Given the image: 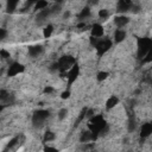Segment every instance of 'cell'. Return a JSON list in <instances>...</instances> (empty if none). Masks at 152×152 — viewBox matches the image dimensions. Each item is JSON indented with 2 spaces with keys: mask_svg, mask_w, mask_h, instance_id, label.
I'll return each instance as SVG.
<instances>
[{
  "mask_svg": "<svg viewBox=\"0 0 152 152\" xmlns=\"http://www.w3.org/2000/svg\"><path fill=\"white\" fill-rule=\"evenodd\" d=\"M50 116V112L46 110V109H39V110H36L32 115V124L38 127L40 126Z\"/></svg>",
  "mask_w": 152,
  "mask_h": 152,
  "instance_id": "cell-1",
  "label": "cell"
},
{
  "mask_svg": "<svg viewBox=\"0 0 152 152\" xmlns=\"http://www.w3.org/2000/svg\"><path fill=\"white\" fill-rule=\"evenodd\" d=\"M151 39L150 38H140L138 42V56L142 58L151 50Z\"/></svg>",
  "mask_w": 152,
  "mask_h": 152,
  "instance_id": "cell-2",
  "label": "cell"
},
{
  "mask_svg": "<svg viewBox=\"0 0 152 152\" xmlns=\"http://www.w3.org/2000/svg\"><path fill=\"white\" fill-rule=\"evenodd\" d=\"M95 48H96V51H97V55L99 56H102L104 52H107L110 48H112V42L109 39H104V38H99L96 44H95Z\"/></svg>",
  "mask_w": 152,
  "mask_h": 152,
  "instance_id": "cell-3",
  "label": "cell"
},
{
  "mask_svg": "<svg viewBox=\"0 0 152 152\" xmlns=\"http://www.w3.org/2000/svg\"><path fill=\"white\" fill-rule=\"evenodd\" d=\"M24 70H25V68H24L23 64L18 63V62H14V63H12V64L8 66L7 76H11V77H12V76H17V75L21 74Z\"/></svg>",
  "mask_w": 152,
  "mask_h": 152,
  "instance_id": "cell-4",
  "label": "cell"
},
{
  "mask_svg": "<svg viewBox=\"0 0 152 152\" xmlns=\"http://www.w3.org/2000/svg\"><path fill=\"white\" fill-rule=\"evenodd\" d=\"M78 72H80V66L77 64H72L71 68L69 69V72H68V82L69 84L74 83L78 76Z\"/></svg>",
  "mask_w": 152,
  "mask_h": 152,
  "instance_id": "cell-5",
  "label": "cell"
},
{
  "mask_svg": "<svg viewBox=\"0 0 152 152\" xmlns=\"http://www.w3.org/2000/svg\"><path fill=\"white\" fill-rule=\"evenodd\" d=\"M90 33H91V37H95V38H102L103 34H104V28L101 24H95L91 26V30H90Z\"/></svg>",
  "mask_w": 152,
  "mask_h": 152,
  "instance_id": "cell-6",
  "label": "cell"
},
{
  "mask_svg": "<svg viewBox=\"0 0 152 152\" xmlns=\"http://www.w3.org/2000/svg\"><path fill=\"white\" fill-rule=\"evenodd\" d=\"M151 133H152V124H150V122L142 124L141 129H140V137H141L142 139H145V138L150 137Z\"/></svg>",
  "mask_w": 152,
  "mask_h": 152,
  "instance_id": "cell-7",
  "label": "cell"
},
{
  "mask_svg": "<svg viewBox=\"0 0 152 152\" xmlns=\"http://www.w3.org/2000/svg\"><path fill=\"white\" fill-rule=\"evenodd\" d=\"M114 23H115V25H116L119 28H121V27L126 26V25L129 23V18L126 17V15H124V14H121V15H118V17L114 18Z\"/></svg>",
  "mask_w": 152,
  "mask_h": 152,
  "instance_id": "cell-8",
  "label": "cell"
},
{
  "mask_svg": "<svg viewBox=\"0 0 152 152\" xmlns=\"http://www.w3.org/2000/svg\"><path fill=\"white\" fill-rule=\"evenodd\" d=\"M126 38V31L122 30V28H118L115 32H114V42L115 43H121L124 42Z\"/></svg>",
  "mask_w": 152,
  "mask_h": 152,
  "instance_id": "cell-9",
  "label": "cell"
},
{
  "mask_svg": "<svg viewBox=\"0 0 152 152\" xmlns=\"http://www.w3.org/2000/svg\"><path fill=\"white\" fill-rule=\"evenodd\" d=\"M49 15H51V11H50V8H44V10H40V11H38V13H37V20L38 21H43V20H45V19H48V17Z\"/></svg>",
  "mask_w": 152,
  "mask_h": 152,
  "instance_id": "cell-10",
  "label": "cell"
},
{
  "mask_svg": "<svg viewBox=\"0 0 152 152\" xmlns=\"http://www.w3.org/2000/svg\"><path fill=\"white\" fill-rule=\"evenodd\" d=\"M43 51V46L42 45H32L28 46V55L31 57H37L38 55H40Z\"/></svg>",
  "mask_w": 152,
  "mask_h": 152,
  "instance_id": "cell-11",
  "label": "cell"
},
{
  "mask_svg": "<svg viewBox=\"0 0 152 152\" xmlns=\"http://www.w3.org/2000/svg\"><path fill=\"white\" fill-rule=\"evenodd\" d=\"M118 103H119V99H118L115 95H112V96H109V97L107 99V101H106V108H107V109H112V108H114Z\"/></svg>",
  "mask_w": 152,
  "mask_h": 152,
  "instance_id": "cell-12",
  "label": "cell"
},
{
  "mask_svg": "<svg viewBox=\"0 0 152 152\" xmlns=\"http://www.w3.org/2000/svg\"><path fill=\"white\" fill-rule=\"evenodd\" d=\"M90 140H93V133L90 131H86V132H82L81 133V137H80V141L81 142H89Z\"/></svg>",
  "mask_w": 152,
  "mask_h": 152,
  "instance_id": "cell-13",
  "label": "cell"
},
{
  "mask_svg": "<svg viewBox=\"0 0 152 152\" xmlns=\"http://www.w3.org/2000/svg\"><path fill=\"white\" fill-rule=\"evenodd\" d=\"M129 6H131V5L126 4L125 0H119V4H118V11L121 12V13L124 14L125 12H128V11H129Z\"/></svg>",
  "mask_w": 152,
  "mask_h": 152,
  "instance_id": "cell-14",
  "label": "cell"
},
{
  "mask_svg": "<svg viewBox=\"0 0 152 152\" xmlns=\"http://www.w3.org/2000/svg\"><path fill=\"white\" fill-rule=\"evenodd\" d=\"M18 1L19 0H7V6H6V10L8 13H13L17 8V5H18Z\"/></svg>",
  "mask_w": 152,
  "mask_h": 152,
  "instance_id": "cell-15",
  "label": "cell"
},
{
  "mask_svg": "<svg viewBox=\"0 0 152 152\" xmlns=\"http://www.w3.org/2000/svg\"><path fill=\"white\" fill-rule=\"evenodd\" d=\"M48 7V1L46 0H37L34 6H33V10L34 11H40V10H44Z\"/></svg>",
  "mask_w": 152,
  "mask_h": 152,
  "instance_id": "cell-16",
  "label": "cell"
},
{
  "mask_svg": "<svg viewBox=\"0 0 152 152\" xmlns=\"http://www.w3.org/2000/svg\"><path fill=\"white\" fill-rule=\"evenodd\" d=\"M52 32H53V26L51 24H48L43 28V36H44V38H50L51 34H52Z\"/></svg>",
  "mask_w": 152,
  "mask_h": 152,
  "instance_id": "cell-17",
  "label": "cell"
},
{
  "mask_svg": "<svg viewBox=\"0 0 152 152\" xmlns=\"http://www.w3.org/2000/svg\"><path fill=\"white\" fill-rule=\"evenodd\" d=\"M56 139V134L53 132H45L44 133V137H43V141L44 142H50V141H53Z\"/></svg>",
  "mask_w": 152,
  "mask_h": 152,
  "instance_id": "cell-18",
  "label": "cell"
},
{
  "mask_svg": "<svg viewBox=\"0 0 152 152\" xmlns=\"http://www.w3.org/2000/svg\"><path fill=\"white\" fill-rule=\"evenodd\" d=\"M68 109L66 108H61L59 110H58V113H57V118H58V120H61V121H63L64 119H66V116H68Z\"/></svg>",
  "mask_w": 152,
  "mask_h": 152,
  "instance_id": "cell-19",
  "label": "cell"
},
{
  "mask_svg": "<svg viewBox=\"0 0 152 152\" xmlns=\"http://www.w3.org/2000/svg\"><path fill=\"white\" fill-rule=\"evenodd\" d=\"M90 15V7H84L82 11H81V13L78 14V18L80 19H86V18H88Z\"/></svg>",
  "mask_w": 152,
  "mask_h": 152,
  "instance_id": "cell-20",
  "label": "cell"
},
{
  "mask_svg": "<svg viewBox=\"0 0 152 152\" xmlns=\"http://www.w3.org/2000/svg\"><path fill=\"white\" fill-rule=\"evenodd\" d=\"M108 72L107 71H100V72H97V75H96V80L99 81V82H102V81H104L107 77H108Z\"/></svg>",
  "mask_w": 152,
  "mask_h": 152,
  "instance_id": "cell-21",
  "label": "cell"
},
{
  "mask_svg": "<svg viewBox=\"0 0 152 152\" xmlns=\"http://www.w3.org/2000/svg\"><path fill=\"white\" fill-rule=\"evenodd\" d=\"M108 15H109L108 10L102 8V10H100V11H99V17H100L101 19H107V18H108Z\"/></svg>",
  "mask_w": 152,
  "mask_h": 152,
  "instance_id": "cell-22",
  "label": "cell"
},
{
  "mask_svg": "<svg viewBox=\"0 0 152 152\" xmlns=\"http://www.w3.org/2000/svg\"><path fill=\"white\" fill-rule=\"evenodd\" d=\"M70 97V90H64L62 94H61V99H63V100H66V99H69Z\"/></svg>",
  "mask_w": 152,
  "mask_h": 152,
  "instance_id": "cell-23",
  "label": "cell"
},
{
  "mask_svg": "<svg viewBox=\"0 0 152 152\" xmlns=\"http://www.w3.org/2000/svg\"><path fill=\"white\" fill-rule=\"evenodd\" d=\"M18 140H19L18 138H13V139L11 140V142H8V145H7V147H6V148H12V147L18 142Z\"/></svg>",
  "mask_w": 152,
  "mask_h": 152,
  "instance_id": "cell-24",
  "label": "cell"
},
{
  "mask_svg": "<svg viewBox=\"0 0 152 152\" xmlns=\"http://www.w3.org/2000/svg\"><path fill=\"white\" fill-rule=\"evenodd\" d=\"M53 87H51V86H46L45 88H44V94H51V93H53Z\"/></svg>",
  "mask_w": 152,
  "mask_h": 152,
  "instance_id": "cell-25",
  "label": "cell"
},
{
  "mask_svg": "<svg viewBox=\"0 0 152 152\" xmlns=\"http://www.w3.org/2000/svg\"><path fill=\"white\" fill-rule=\"evenodd\" d=\"M7 36V31L5 28H0V40H2L4 38H6Z\"/></svg>",
  "mask_w": 152,
  "mask_h": 152,
  "instance_id": "cell-26",
  "label": "cell"
},
{
  "mask_svg": "<svg viewBox=\"0 0 152 152\" xmlns=\"http://www.w3.org/2000/svg\"><path fill=\"white\" fill-rule=\"evenodd\" d=\"M135 129V122L134 121H129V125H128V131L129 132H133Z\"/></svg>",
  "mask_w": 152,
  "mask_h": 152,
  "instance_id": "cell-27",
  "label": "cell"
},
{
  "mask_svg": "<svg viewBox=\"0 0 152 152\" xmlns=\"http://www.w3.org/2000/svg\"><path fill=\"white\" fill-rule=\"evenodd\" d=\"M0 56H2L4 58H7V57H10V52H7L6 50H1L0 51Z\"/></svg>",
  "mask_w": 152,
  "mask_h": 152,
  "instance_id": "cell-28",
  "label": "cell"
},
{
  "mask_svg": "<svg viewBox=\"0 0 152 152\" xmlns=\"http://www.w3.org/2000/svg\"><path fill=\"white\" fill-rule=\"evenodd\" d=\"M69 17H70V11H65L63 13V18L64 19H69Z\"/></svg>",
  "mask_w": 152,
  "mask_h": 152,
  "instance_id": "cell-29",
  "label": "cell"
},
{
  "mask_svg": "<svg viewBox=\"0 0 152 152\" xmlns=\"http://www.w3.org/2000/svg\"><path fill=\"white\" fill-rule=\"evenodd\" d=\"M44 150H52V151H56L57 148H56V147H52V146H45Z\"/></svg>",
  "mask_w": 152,
  "mask_h": 152,
  "instance_id": "cell-30",
  "label": "cell"
},
{
  "mask_svg": "<svg viewBox=\"0 0 152 152\" xmlns=\"http://www.w3.org/2000/svg\"><path fill=\"white\" fill-rule=\"evenodd\" d=\"M65 0H55V4H58V5H62Z\"/></svg>",
  "mask_w": 152,
  "mask_h": 152,
  "instance_id": "cell-31",
  "label": "cell"
},
{
  "mask_svg": "<svg viewBox=\"0 0 152 152\" xmlns=\"http://www.w3.org/2000/svg\"><path fill=\"white\" fill-rule=\"evenodd\" d=\"M0 7H1V5H0Z\"/></svg>",
  "mask_w": 152,
  "mask_h": 152,
  "instance_id": "cell-32",
  "label": "cell"
},
{
  "mask_svg": "<svg viewBox=\"0 0 152 152\" xmlns=\"http://www.w3.org/2000/svg\"><path fill=\"white\" fill-rule=\"evenodd\" d=\"M0 100H1V97H0Z\"/></svg>",
  "mask_w": 152,
  "mask_h": 152,
  "instance_id": "cell-33",
  "label": "cell"
}]
</instances>
